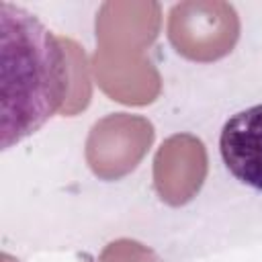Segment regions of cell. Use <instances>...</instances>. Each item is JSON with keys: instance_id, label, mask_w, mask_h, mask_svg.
<instances>
[{"instance_id": "cell-1", "label": "cell", "mask_w": 262, "mask_h": 262, "mask_svg": "<svg viewBox=\"0 0 262 262\" xmlns=\"http://www.w3.org/2000/svg\"><path fill=\"white\" fill-rule=\"evenodd\" d=\"M2 29V147L35 133L61 113L72 92V66L61 37L31 12L0 4Z\"/></svg>"}, {"instance_id": "cell-2", "label": "cell", "mask_w": 262, "mask_h": 262, "mask_svg": "<svg viewBox=\"0 0 262 262\" xmlns=\"http://www.w3.org/2000/svg\"><path fill=\"white\" fill-rule=\"evenodd\" d=\"M168 39L190 61H217L235 47L239 39V16L223 0L178 2L168 14Z\"/></svg>"}, {"instance_id": "cell-3", "label": "cell", "mask_w": 262, "mask_h": 262, "mask_svg": "<svg viewBox=\"0 0 262 262\" xmlns=\"http://www.w3.org/2000/svg\"><path fill=\"white\" fill-rule=\"evenodd\" d=\"M154 125L139 115L113 113L96 121L86 139V162L102 180L133 172L154 143Z\"/></svg>"}, {"instance_id": "cell-4", "label": "cell", "mask_w": 262, "mask_h": 262, "mask_svg": "<svg viewBox=\"0 0 262 262\" xmlns=\"http://www.w3.org/2000/svg\"><path fill=\"white\" fill-rule=\"evenodd\" d=\"M209 170L207 149L203 141L190 133L168 137L154 158V186L158 196L172 207L192 201Z\"/></svg>"}, {"instance_id": "cell-5", "label": "cell", "mask_w": 262, "mask_h": 262, "mask_svg": "<svg viewBox=\"0 0 262 262\" xmlns=\"http://www.w3.org/2000/svg\"><path fill=\"white\" fill-rule=\"evenodd\" d=\"M92 70L100 90L121 104L143 106L162 92V78L145 51L96 47Z\"/></svg>"}, {"instance_id": "cell-6", "label": "cell", "mask_w": 262, "mask_h": 262, "mask_svg": "<svg viewBox=\"0 0 262 262\" xmlns=\"http://www.w3.org/2000/svg\"><path fill=\"white\" fill-rule=\"evenodd\" d=\"M162 25L158 2L108 0L96 14V43L102 49L147 51Z\"/></svg>"}, {"instance_id": "cell-7", "label": "cell", "mask_w": 262, "mask_h": 262, "mask_svg": "<svg viewBox=\"0 0 262 262\" xmlns=\"http://www.w3.org/2000/svg\"><path fill=\"white\" fill-rule=\"evenodd\" d=\"M219 149L227 170L237 180L262 190V104L227 119L221 129Z\"/></svg>"}, {"instance_id": "cell-8", "label": "cell", "mask_w": 262, "mask_h": 262, "mask_svg": "<svg viewBox=\"0 0 262 262\" xmlns=\"http://www.w3.org/2000/svg\"><path fill=\"white\" fill-rule=\"evenodd\" d=\"M61 41L66 45L70 66H72V92H70V98L63 106L61 115L72 117V115L84 111L90 102V78H88V63H86V55H84L82 47L68 37H61Z\"/></svg>"}, {"instance_id": "cell-9", "label": "cell", "mask_w": 262, "mask_h": 262, "mask_svg": "<svg viewBox=\"0 0 262 262\" xmlns=\"http://www.w3.org/2000/svg\"><path fill=\"white\" fill-rule=\"evenodd\" d=\"M98 262H162V258L147 246L135 239H115L104 246Z\"/></svg>"}]
</instances>
